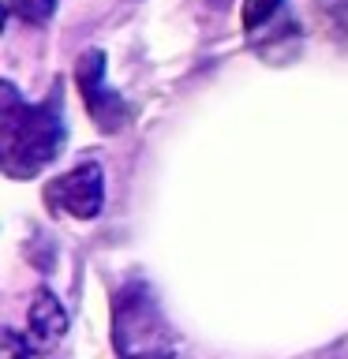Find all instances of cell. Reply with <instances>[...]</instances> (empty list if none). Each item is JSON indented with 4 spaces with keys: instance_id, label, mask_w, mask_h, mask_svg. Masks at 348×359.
Instances as JSON below:
<instances>
[{
    "instance_id": "cell-1",
    "label": "cell",
    "mask_w": 348,
    "mask_h": 359,
    "mask_svg": "<svg viewBox=\"0 0 348 359\" xmlns=\"http://www.w3.org/2000/svg\"><path fill=\"white\" fill-rule=\"evenodd\" d=\"M64 90L60 83L45 101H27L11 83L0 86V165L11 180L38 176L64 150Z\"/></svg>"
},
{
    "instance_id": "cell-2",
    "label": "cell",
    "mask_w": 348,
    "mask_h": 359,
    "mask_svg": "<svg viewBox=\"0 0 348 359\" xmlns=\"http://www.w3.org/2000/svg\"><path fill=\"white\" fill-rule=\"evenodd\" d=\"M112 344L120 359H180V344L146 285H128L112 303Z\"/></svg>"
},
{
    "instance_id": "cell-3",
    "label": "cell",
    "mask_w": 348,
    "mask_h": 359,
    "mask_svg": "<svg viewBox=\"0 0 348 359\" xmlns=\"http://www.w3.org/2000/svg\"><path fill=\"white\" fill-rule=\"evenodd\" d=\"M45 206L53 213H67L79 221H94L101 206H105V180H101L98 161H83L67 168L64 176H56L45 184Z\"/></svg>"
},
{
    "instance_id": "cell-4",
    "label": "cell",
    "mask_w": 348,
    "mask_h": 359,
    "mask_svg": "<svg viewBox=\"0 0 348 359\" xmlns=\"http://www.w3.org/2000/svg\"><path fill=\"white\" fill-rule=\"evenodd\" d=\"M75 79H79V90H83V101H86V112L94 116L98 131H120L128 128L131 120V105L123 101L116 90L105 83V53L101 49H90L79 56V67H75Z\"/></svg>"
},
{
    "instance_id": "cell-5",
    "label": "cell",
    "mask_w": 348,
    "mask_h": 359,
    "mask_svg": "<svg viewBox=\"0 0 348 359\" xmlns=\"http://www.w3.org/2000/svg\"><path fill=\"white\" fill-rule=\"evenodd\" d=\"M67 333V311L64 303L53 296L49 288H38L27 311V337L34 344V352H49L60 344V337Z\"/></svg>"
},
{
    "instance_id": "cell-6",
    "label": "cell",
    "mask_w": 348,
    "mask_h": 359,
    "mask_svg": "<svg viewBox=\"0 0 348 359\" xmlns=\"http://www.w3.org/2000/svg\"><path fill=\"white\" fill-rule=\"evenodd\" d=\"M243 34L255 45L262 38H292L296 19L288 11V0H243Z\"/></svg>"
},
{
    "instance_id": "cell-7",
    "label": "cell",
    "mask_w": 348,
    "mask_h": 359,
    "mask_svg": "<svg viewBox=\"0 0 348 359\" xmlns=\"http://www.w3.org/2000/svg\"><path fill=\"white\" fill-rule=\"evenodd\" d=\"M4 4H8L11 19H22V22H30V27L49 22L53 11H56V0H4Z\"/></svg>"
},
{
    "instance_id": "cell-8",
    "label": "cell",
    "mask_w": 348,
    "mask_h": 359,
    "mask_svg": "<svg viewBox=\"0 0 348 359\" xmlns=\"http://www.w3.org/2000/svg\"><path fill=\"white\" fill-rule=\"evenodd\" d=\"M34 344L30 337H19L15 330H4V359H30Z\"/></svg>"
}]
</instances>
